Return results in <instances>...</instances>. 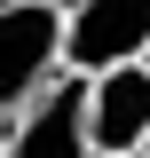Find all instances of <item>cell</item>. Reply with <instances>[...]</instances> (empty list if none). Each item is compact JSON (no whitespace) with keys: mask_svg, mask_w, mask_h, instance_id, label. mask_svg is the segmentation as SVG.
Wrapping results in <instances>:
<instances>
[{"mask_svg":"<svg viewBox=\"0 0 150 158\" xmlns=\"http://www.w3.org/2000/svg\"><path fill=\"white\" fill-rule=\"evenodd\" d=\"M63 79V8L56 0H0V127L32 111Z\"/></svg>","mask_w":150,"mask_h":158,"instance_id":"cell-1","label":"cell"},{"mask_svg":"<svg viewBox=\"0 0 150 158\" xmlns=\"http://www.w3.org/2000/svg\"><path fill=\"white\" fill-rule=\"evenodd\" d=\"M8 158H95V142H87V79L63 71L32 111L8 118Z\"/></svg>","mask_w":150,"mask_h":158,"instance_id":"cell-3","label":"cell"},{"mask_svg":"<svg viewBox=\"0 0 150 158\" xmlns=\"http://www.w3.org/2000/svg\"><path fill=\"white\" fill-rule=\"evenodd\" d=\"M0 158H8V127H0Z\"/></svg>","mask_w":150,"mask_h":158,"instance_id":"cell-5","label":"cell"},{"mask_svg":"<svg viewBox=\"0 0 150 158\" xmlns=\"http://www.w3.org/2000/svg\"><path fill=\"white\" fill-rule=\"evenodd\" d=\"M142 158H150V142H142Z\"/></svg>","mask_w":150,"mask_h":158,"instance_id":"cell-6","label":"cell"},{"mask_svg":"<svg viewBox=\"0 0 150 158\" xmlns=\"http://www.w3.org/2000/svg\"><path fill=\"white\" fill-rule=\"evenodd\" d=\"M142 71H150V56H142Z\"/></svg>","mask_w":150,"mask_h":158,"instance_id":"cell-7","label":"cell"},{"mask_svg":"<svg viewBox=\"0 0 150 158\" xmlns=\"http://www.w3.org/2000/svg\"><path fill=\"white\" fill-rule=\"evenodd\" d=\"M150 56V0H87L63 8V71L71 79H103Z\"/></svg>","mask_w":150,"mask_h":158,"instance_id":"cell-2","label":"cell"},{"mask_svg":"<svg viewBox=\"0 0 150 158\" xmlns=\"http://www.w3.org/2000/svg\"><path fill=\"white\" fill-rule=\"evenodd\" d=\"M87 142H95V158H142V142H150V71L142 63L87 79Z\"/></svg>","mask_w":150,"mask_h":158,"instance_id":"cell-4","label":"cell"}]
</instances>
